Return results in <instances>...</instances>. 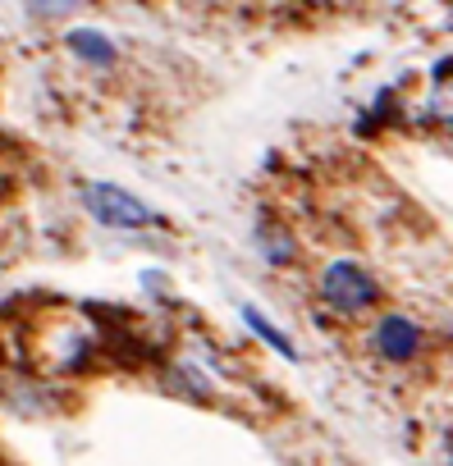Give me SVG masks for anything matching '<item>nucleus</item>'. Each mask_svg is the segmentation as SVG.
<instances>
[{"label": "nucleus", "mask_w": 453, "mask_h": 466, "mask_svg": "<svg viewBox=\"0 0 453 466\" xmlns=\"http://www.w3.org/2000/svg\"><path fill=\"white\" fill-rule=\"evenodd\" d=\"M33 5L42 15H69V10H78V0H33Z\"/></svg>", "instance_id": "nucleus-7"}, {"label": "nucleus", "mask_w": 453, "mask_h": 466, "mask_svg": "<svg viewBox=\"0 0 453 466\" xmlns=\"http://www.w3.org/2000/svg\"><path fill=\"white\" fill-rule=\"evenodd\" d=\"M321 293L335 311H366L376 302V284L353 266V261H335L325 275H321Z\"/></svg>", "instance_id": "nucleus-3"}, {"label": "nucleus", "mask_w": 453, "mask_h": 466, "mask_svg": "<svg viewBox=\"0 0 453 466\" xmlns=\"http://www.w3.org/2000/svg\"><path fill=\"white\" fill-rule=\"evenodd\" d=\"M69 51H74V56H83V60H88V65H97V69H106V65L115 60V46H110L101 33H92V28L69 33Z\"/></svg>", "instance_id": "nucleus-5"}, {"label": "nucleus", "mask_w": 453, "mask_h": 466, "mask_svg": "<svg viewBox=\"0 0 453 466\" xmlns=\"http://www.w3.org/2000/svg\"><path fill=\"white\" fill-rule=\"evenodd\" d=\"M417 343H421V334H417V325L403 320V316H389V320L376 329V348H380L385 361H407V357L417 352Z\"/></svg>", "instance_id": "nucleus-4"}, {"label": "nucleus", "mask_w": 453, "mask_h": 466, "mask_svg": "<svg viewBox=\"0 0 453 466\" xmlns=\"http://www.w3.org/2000/svg\"><path fill=\"white\" fill-rule=\"evenodd\" d=\"M248 325H252V329H257V334H262V339H266V343L275 348V352L293 357V343H289V339H284V334H280V329H275V325H271V320L262 316V311H248Z\"/></svg>", "instance_id": "nucleus-6"}, {"label": "nucleus", "mask_w": 453, "mask_h": 466, "mask_svg": "<svg viewBox=\"0 0 453 466\" xmlns=\"http://www.w3.org/2000/svg\"><path fill=\"white\" fill-rule=\"evenodd\" d=\"M83 201H88V210H92L101 224H110V228H142V224L156 219L138 197H129L124 187H110V183H92V187L83 192Z\"/></svg>", "instance_id": "nucleus-2"}, {"label": "nucleus", "mask_w": 453, "mask_h": 466, "mask_svg": "<svg viewBox=\"0 0 453 466\" xmlns=\"http://www.w3.org/2000/svg\"><path fill=\"white\" fill-rule=\"evenodd\" d=\"M33 357L51 370V375H65V370H78L83 357H88V329L69 316H56L51 325H42L37 343H33Z\"/></svg>", "instance_id": "nucleus-1"}]
</instances>
